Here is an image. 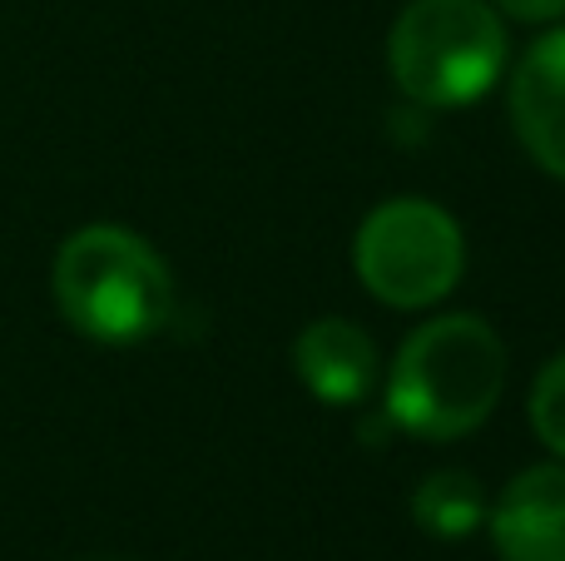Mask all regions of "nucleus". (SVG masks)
<instances>
[{
  "label": "nucleus",
  "instance_id": "obj_1",
  "mask_svg": "<svg viewBox=\"0 0 565 561\" xmlns=\"http://www.w3.org/2000/svg\"><path fill=\"white\" fill-rule=\"evenodd\" d=\"M507 383V348L481 318L447 314L402 343L387 378V417L431 443L461 437L491 417Z\"/></svg>",
  "mask_w": 565,
  "mask_h": 561
},
{
  "label": "nucleus",
  "instance_id": "obj_2",
  "mask_svg": "<svg viewBox=\"0 0 565 561\" xmlns=\"http://www.w3.org/2000/svg\"><path fill=\"white\" fill-rule=\"evenodd\" d=\"M55 298L85 338L139 343L164 328L174 308V278L139 234L115 224H89L60 248Z\"/></svg>",
  "mask_w": 565,
  "mask_h": 561
},
{
  "label": "nucleus",
  "instance_id": "obj_3",
  "mask_svg": "<svg viewBox=\"0 0 565 561\" xmlns=\"http://www.w3.org/2000/svg\"><path fill=\"white\" fill-rule=\"evenodd\" d=\"M387 60L422 105H471L507 65V30L487 0H412L392 25Z\"/></svg>",
  "mask_w": 565,
  "mask_h": 561
},
{
  "label": "nucleus",
  "instance_id": "obj_4",
  "mask_svg": "<svg viewBox=\"0 0 565 561\" xmlns=\"http://www.w3.org/2000/svg\"><path fill=\"white\" fill-rule=\"evenodd\" d=\"M352 258L372 298L392 308H427L451 294L467 264V248L447 209L427 199H392L362 219Z\"/></svg>",
  "mask_w": 565,
  "mask_h": 561
},
{
  "label": "nucleus",
  "instance_id": "obj_5",
  "mask_svg": "<svg viewBox=\"0 0 565 561\" xmlns=\"http://www.w3.org/2000/svg\"><path fill=\"white\" fill-rule=\"evenodd\" d=\"M511 119L541 169L565 179V30H551L526 50L511 80Z\"/></svg>",
  "mask_w": 565,
  "mask_h": 561
},
{
  "label": "nucleus",
  "instance_id": "obj_6",
  "mask_svg": "<svg viewBox=\"0 0 565 561\" xmlns=\"http://www.w3.org/2000/svg\"><path fill=\"white\" fill-rule=\"evenodd\" d=\"M501 561H565V467H531L491 517Z\"/></svg>",
  "mask_w": 565,
  "mask_h": 561
},
{
  "label": "nucleus",
  "instance_id": "obj_7",
  "mask_svg": "<svg viewBox=\"0 0 565 561\" xmlns=\"http://www.w3.org/2000/svg\"><path fill=\"white\" fill-rule=\"evenodd\" d=\"M292 368L322 403H362L377 383V348L348 318H318L292 343Z\"/></svg>",
  "mask_w": 565,
  "mask_h": 561
},
{
  "label": "nucleus",
  "instance_id": "obj_8",
  "mask_svg": "<svg viewBox=\"0 0 565 561\" xmlns=\"http://www.w3.org/2000/svg\"><path fill=\"white\" fill-rule=\"evenodd\" d=\"M412 517H417L422 532L457 542V537L477 532V522L487 517V493H481V483L471 473H437L417 487Z\"/></svg>",
  "mask_w": 565,
  "mask_h": 561
},
{
  "label": "nucleus",
  "instance_id": "obj_9",
  "mask_svg": "<svg viewBox=\"0 0 565 561\" xmlns=\"http://www.w3.org/2000/svg\"><path fill=\"white\" fill-rule=\"evenodd\" d=\"M531 427H536V437L551 453L565 457V353L551 358L546 373L531 388Z\"/></svg>",
  "mask_w": 565,
  "mask_h": 561
},
{
  "label": "nucleus",
  "instance_id": "obj_10",
  "mask_svg": "<svg viewBox=\"0 0 565 561\" xmlns=\"http://www.w3.org/2000/svg\"><path fill=\"white\" fill-rule=\"evenodd\" d=\"M491 6L516 20H561L565 15V0H491Z\"/></svg>",
  "mask_w": 565,
  "mask_h": 561
}]
</instances>
